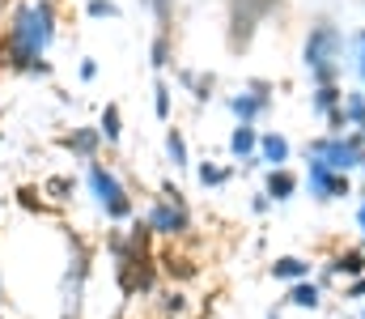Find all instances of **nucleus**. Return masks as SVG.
<instances>
[{
  "label": "nucleus",
  "instance_id": "1",
  "mask_svg": "<svg viewBox=\"0 0 365 319\" xmlns=\"http://www.w3.org/2000/svg\"><path fill=\"white\" fill-rule=\"evenodd\" d=\"M56 39V0H30L13 9V21L4 30L0 43V64L17 69V73H38L47 77L51 64L43 60V51Z\"/></svg>",
  "mask_w": 365,
  "mask_h": 319
},
{
  "label": "nucleus",
  "instance_id": "2",
  "mask_svg": "<svg viewBox=\"0 0 365 319\" xmlns=\"http://www.w3.org/2000/svg\"><path fill=\"white\" fill-rule=\"evenodd\" d=\"M344 47L349 34L336 17H314L302 39V69L310 73V86H340L344 77Z\"/></svg>",
  "mask_w": 365,
  "mask_h": 319
},
{
  "label": "nucleus",
  "instance_id": "3",
  "mask_svg": "<svg viewBox=\"0 0 365 319\" xmlns=\"http://www.w3.org/2000/svg\"><path fill=\"white\" fill-rule=\"evenodd\" d=\"M306 158H319V162H327L336 175H365V136L357 128H349L344 136H331V132H319V136H310L306 141V149H302Z\"/></svg>",
  "mask_w": 365,
  "mask_h": 319
},
{
  "label": "nucleus",
  "instance_id": "4",
  "mask_svg": "<svg viewBox=\"0 0 365 319\" xmlns=\"http://www.w3.org/2000/svg\"><path fill=\"white\" fill-rule=\"evenodd\" d=\"M86 183H90V196L93 205L106 213V221H132L136 217V201H132V192H128V183L106 166V162H90L86 166Z\"/></svg>",
  "mask_w": 365,
  "mask_h": 319
},
{
  "label": "nucleus",
  "instance_id": "5",
  "mask_svg": "<svg viewBox=\"0 0 365 319\" xmlns=\"http://www.w3.org/2000/svg\"><path fill=\"white\" fill-rule=\"evenodd\" d=\"M306 188H310V201L314 205H336V201H349V196H357V188H353V179L349 175H336L327 162H319V158H306V179H302Z\"/></svg>",
  "mask_w": 365,
  "mask_h": 319
},
{
  "label": "nucleus",
  "instance_id": "6",
  "mask_svg": "<svg viewBox=\"0 0 365 319\" xmlns=\"http://www.w3.org/2000/svg\"><path fill=\"white\" fill-rule=\"evenodd\" d=\"M272 94H276V86L268 77H251L238 94L225 98V106H230V115H234L238 123H259V119L272 111Z\"/></svg>",
  "mask_w": 365,
  "mask_h": 319
},
{
  "label": "nucleus",
  "instance_id": "7",
  "mask_svg": "<svg viewBox=\"0 0 365 319\" xmlns=\"http://www.w3.org/2000/svg\"><path fill=\"white\" fill-rule=\"evenodd\" d=\"M276 4H280V0H230V47H234V51L251 47L259 21L272 13Z\"/></svg>",
  "mask_w": 365,
  "mask_h": 319
},
{
  "label": "nucleus",
  "instance_id": "8",
  "mask_svg": "<svg viewBox=\"0 0 365 319\" xmlns=\"http://www.w3.org/2000/svg\"><path fill=\"white\" fill-rule=\"evenodd\" d=\"M145 221H149V230H153V238H170V243H179L187 238L195 226H191V209H182V205H170V201H153L149 213H145Z\"/></svg>",
  "mask_w": 365,
  "mask_h": 319
},
{
  "label": "nucleus",
  "instance_id": "9",
  "mask_svg": "<svg viewBox=\"0 0 365 319\" xmlns=\"http://www.w3.org/2000/svg\"><path fill=\"white\" fill-rule=\"evenodd\" d=\"M77 255L68 260V273H64V319L81 315V298H86V281H90V247L81 238H73Z\"/></svg>",
  "mask_w": 365,
  "mask_h": 319
},
{
  "label": "nucleus",
  "instance_id": "10",
  "mask_svg": "<svg viewBox=\"0 0 365 319\" xmlns=\"http://www.w3.org/2000/svg\"><path fill=\"white\" fill-rule=\"evenodd\" d=\"M323 268H327L340 285H349V281L365 277V251L361 247H340V251H331V255L323 260Z\"/></svg>",
  "mask_w": 365,
  "mask_h": 319
},
{
  "label": "nucleus",
  "instance_id": "11",
  "mask_svg": "<svg viewBox=\"0 0 365 319\" xmlns=\"http://www.w3.org/2000/svg\"><path fill=\"white\" fill-rule=\"evenodd\" d=\"M314 268H319V264H314V260H306V255H276L272 264H268V277L280 281V285L289 290V285H297V281H310V277H314Z\"/></svg>",
  "mask_w": 365,
  "mask_h": 319
},
{
  "label": "nucleus",
  "instance_id": "12",
  "mask_svg": "<svg viewBox=\"0 0 365 319\" xmlns=\"http://www.w3.org/2000/svg\"><path fill=\"white\" fill-rule=\"evenodd\" d=\"M302 192V175L293 166H280V171H264V196L272 205H289L293 196Z\"/></svg>",
  "mask_w": 365,
  "mask_h": 319
},
{
  "label": "nucleus",
  "instance_id": "13",
  "mask_svg": "<svg viewBox=\"0 0 365 319\" xmlns=\"http://www.w3.org/2000/svg\"><path fill=\"white\" fill-rule=\"evenodd\" d=\"M259 162L264 171H280L293 162V141L284 132H259Z\"/></svg>",
  "mask_w": 365,
  "mask_h": 319
},
{
  "label": "nucleus",
  "instance_id": "14",
  "mask_svg": "<svg viewBox=\"0 0 365 319\" xmlns=\"http://www.w3.org/2000/svg\"><path fill=\"white\" fill-rule=\"evenodd\" d=\"M158 268H162V277H170L175 285L200 277V264H195L191 255H182L179 247H162V251H158Z\"/></svg>",
  "mask_w": 365,
  "mask_h": 319
},
{
  "label": "nucleus",
  "instance_id": "15",
  "mask_svg": "<svg viewBox=\"0 0 365 319\" xmlns=\"http://www.w3.org/2000/svg\"><path fill=\"white\" fill-rule=\"evenodd\" d=\"M60 145H64L73 158H81V162H98V149H102L106 141H102L98 128H73L68 136H60Z\"/></svg>",
  "mask_w": 365,
  "mask_h": 319
},
{
  "label": "nucleus",
  "instance_id": "16",
  "mask_svg": "<svg viewBox=\"0 0 365 319\" xmlns=\"http://www.w3.org/2000/svg\"><path fill=\"white\" fill-rule=\"evenodd\" d=\"M284 307H297V311H323V307H327V294H323V285L310 277V281H297V285L284 290Z\"/></svg>",
  "mask_w": 365,
  "mask_h": 319
},
{
  "label": "nucleus",
  "instance_id": "17",
  "mask_svg": "<svg viewBox=\"0 0 365 319\" xmlns=\"http://www.w3.org/2000/svg\"><path fill=\"white\" fill-rule=\"evenodd\" d=\"M230 153H234V162L255 158V153H259V128H255V123H234V132H230Z\"/></svg>",
  "mask_w": 365,
  "mask_h": 319
},
{
  "label": "nucleus",
  "instance_id": "18",
  "mask_svg": "<svg viewBox=\"0 0 365 319\" xmlns=\"http://www.w3.org/2000/svg\"><path fill=\"white\" fill-rule=\"evenodd\" d=\"M340 106H344V86H319V90H310V115L314 119H327Z\"/></svg>",
  "mask_w": 365,
  "mask_h": 319
},
{
  "label": "nucleus",
  "instance_id": "19",
  "mask_svg": "<svg viewBox=\"0 0 365 319\" xmlns=\"http://www.w3.org/2000/svg\"><path fill=\"white\" fill-rule=\"evenodd\" d=\"M175 77H179V86H182V90H191V98H195V103H208V98H212V90H217V77H212V73L179 69Z\"/></svg>",
  "mask_w": 365,
  "mask_h": 319
},
{
  "label": "nucleus",
  "instance_id": "20",
  "mask_svg": "<svg viewBox=\"0 0 365 319\" xmlns=\"http://www.w3.org/2000/svg\"><path fill=\"white\" fill-rule=\"evenodd\" d=\"M187 307H191V298H187L182 285H170V290L158 294V311H162V319H182L187 315Z\"/></svg>",
  "mask_w": 365,
  "mask_h": 319
},
{
  "label": "nucleus",
  "instance_id": "21",
  "mask_svg": "<svg viewBox=\"0 0 365 319\" xmlns=\"http://www.w3.org/2000/svg\"><path fill=\"white\" fill-rule=\"evenodd\" d=\"M98 132H102V141H106V145H119V141H123V111H119V103H106V106H102Z\"/></svg>",
  "mask_w": 365,
  "mask_h": 319
},
{
  "label": "nucleus",
  "instance_id": "22",
  "mask_svg": "<svg viewBox=\"0 0 365 319\" xmlns=\"http://www.w3.org/2000/svg\"><path fill=\"white\" fill-rule=\"evenodd\" d=\"M195 179H200V188H225V183L234 179V166H221V162L204 158V162L195 166Z\"/></svg>",
  "mask_w": 365,
  "mask_h": 319
},
{
  "label": "nucleus",
  "instance_id": "23",
  "mask_svg": "<svg viewBox=\"0 0 365 319\" xmlns=\"http://www.w3.org/2000/svg\"><path fill=\"white\" fill-rule=\"evenodd\" d=\"M166 153H170L175 171H187V166H191V149H187V136H182V128H170V132H166Z\"/></svg>",
  "mask_w": 365,
  "mask_h": 319
},
{
  "label": "nucleus",
  "instance_id": "24",
  "mask_svg": "<svg viewBox=\"0 0 365 319\" xmlns=\"http://www.w3.org/2000/svg\"><path fill=\"white\" fill-rule=\"evenodd\" d=\"M170 111H175V90H170V81H166V77H158V81H153V115L166 123V119H170Z\"/></svg>",
  "mask_w": 365,
  "mask_h": 319
},
{
  "label": "nucleus",
  "instance_id": "25",
  "mask_svg": "<svg viewBox=\"0 0 365 319\" xmlns=\"http://www.w3.org/2000/svg\"><path fill=\"white\" fill-rule=\"evenodd\" d=\"M344 119L349 128H365V90H344Z\"/></svg>",
  "mask_w": 365,
  "mask_h": 319
},
{
  "label": "nucleus",
  "instance_id": "26",
  "mask_svg": "<svg viewBox=\"0 0 365 319\" xmlns=\"http://www.w3.org/2000/svg\"><path fill=\"white\" fill-rule=\"evenodd\" d=\"M170 60H175V47H170V34H158V39H153V47H149V64H153V69L162 73V69H166Z\"/></svg>",
  "mask_w": 365,
  "mask_h": 319
},
{
  "label": "nucleus",
  "instance_id": "27",
  "mask_svg": "<svg viewBox=\"0 0 365 319\" xmlns=\"http://www.w3.org/2000/svg\"><path fill=\"white\" fill-rule=\"evenodd\" d=\"M149 13L158 17V34H170V17H175V0H153Z\"/></svg>",
  "mask_w": 365,
  "mask_h": 319
},
{
  "label": "nucleus",
  "instance_id": "28",
  "mask_svg": "<svg viewBox=\"0 0 365 319\" xmlns=\"http://www.w3.org/2000/svg\"><path fill=\"white\" fill-rule=\"evenodd\" d=\"M349 43H353V73L361 77V90H365V26L349 39Z\"/></svg>",
  "mask_w": 365,
  "mask_h": 319
},
{
  "label": "nucleus",
  "instance_id": "29",
  "mask_svg": "<svg viewBox=\"0 0 365 319\" xmlns=\"http://www.w3.org/2000/svg\"><path fill=\"white\" fill-rule=\"evenodd\" d=\"M340 298H344V307H361V303H365V277L349 281V285L340 290Z\"/></svg>",
  "mask_w": 365,
  "mask_h": 319
},
{
  "label": "nucleus",
  "instance_id": "30",
  "mask_svg": "<svg viewBox=\"0 0 365 319\" xmlns=\"http://www.w3.org/2000/svg\"><path fill=\"white\" fill-rule=\"evenodd\" d=\"M86 13H90V17H119V4H115V0H90Z\"/></svg>",
  "mask_w": 365,
  "mask_h": 319
},
{
  "label": "nucleus",
  "instance_id": "31",
  "mask_svg": "<svg viewBox=\"0 0 365 319\" xmlns=\"http://www.w3.org/2000/svg\"><path fill=\"white\" fill-rule=\"evenodd\" d=\"M47 192H51V201H68L73 179H47Z\"/></svg>",
  "mask_w": 365,
  "mask_h": 319
},
{
  "label": "nucleus",
  "instance_id": "32",
  "mask_svg": "<svg viewBox=\"0 0 365 319\" xmlns=\"http://www.w3.org/2000/svg\"><path fill=\"white\" fill-rule=\"evenodd\" d=\"M276 205L272 201H268V196H264V188H259V192H255V196H251V213H255V217H268V213H272Z\"/></svg>",
  "mask_w": 365,
  "mask_h": 319
},
{
  "label": "nucleus",
  "instance_id": "33",
  "mask_svg": "<svg viewBox=\"0 0 365 319\" xmlns=\"http://www.w3.org/2000/svg\"><path fill=\"white\" fill-rule=\"evenodd\" d=\"M98 77V64L93 60H81V81H93Z\"/></svg>",
  "mask_w": 365,
  "mask_h": 319
},
{
  "label": "nucleus",
  "instance_id": "34",
  "mask_svg": "<svg viewBox=\"0 0 365 319\" xmlns=\"http://www.w3.org/2000/svg\"><path fill=\"white\" fill-rule=\"evenodd\" d=\"M353 221H357V230L365 234V205H357V213H353Z\"/></svg>",
  "mask_w": 365,
  "mask_h": 319
},
{
  "label": "nucleus",
  "instance_id": "35",
  "mask_svg": "<svg viewBox=\"0 0 365 319\" xmlns=\"http://www.w3.org/2000/svg\"><path fill=\"white\" fill-rule=\"evenodd\" d=\"M264 319H284V315H280V311H276V307H272V311H268V315H264Z\"/></svg>",
  "mask_w": 365,
  "mask_h": 319
},
{
  "label": "nucleus",
  "instance_id": "36",
  "mask_svg": "<svg viewBox=\"0 0 365 319\" xmlns=\"http://www.w3.org/2000/svg\"><path fill=\"white\" fill-rule=\"evenodd\" d=\"M357 319H365V303H361V307H357Z\"/></svg>",
  "mask_w": 365,
  "mask_h": 319
},
{
  "label": "nucleus",
  "instance_id": "37",
  "mask_svg": "<svg viewBox=\"0 0 365 319\" xmlns=\"http://www.w3.org/2000/svg\"><path fill=\"white\" fill-rule=\"evenodd\" d=\"M357 247H361V251H365V234H361V243H357Z\"/></svg>",
  "mask_w": 365,
  "mask_h": 319
},
{
  "label": "nucleus",
  "instance_id": "38",
  "mask_svg": "<svg viewBox=\"0 0 365 319\" xmlns=\"http://www.w3.org/2000/svg\"><path fill=\"white\" fill-rule=\"evenodd\" d=\"M357 132H361V136H365V128H357Z\"/></svg>",
  "mask_w": 365,
  "mask_h": 319
},
{
  "label": "nucleus",
  "instance_id": "39",
  "mask_svg": "<svg viewBox=\"0 0 365 319\" xmlns=\"http://www.w3.org/2000/svg\"><path fill=\"white\" fill-rule=\"evenodd\" d=\"M0 319H4V315H0Z\"/></svg>",
  "mask_w": 365,
  "mask_h": 319
}]
</instances>
